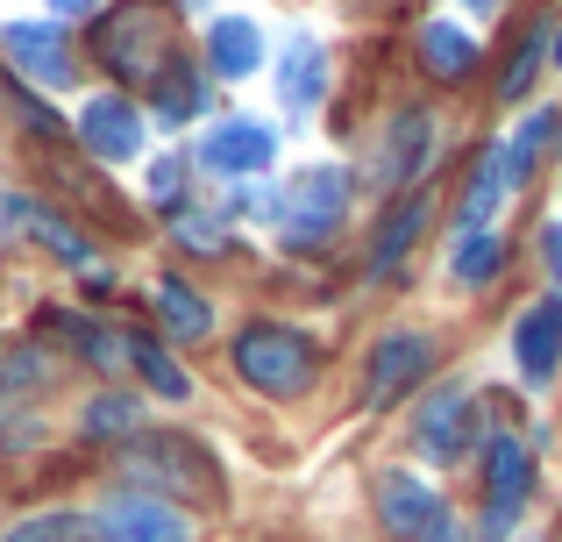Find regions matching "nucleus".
<instances>
[{"label": "nucleus", "instance_id": "nucleus-8", "mask_svg": "<svg viewBox=\"0 0 562 542\" xmlns=\"http://www.w3.org/2000/svg\"><path fill=\"white\" fill-rule=\"evenodd\" d=\"M470 435H477V414H470L463 386H441L435 400L413 414V443H420V457H435V464H456L470 450Z\"/></svg>", "mask_w": 562, "mask_h": 542}, {"label": "nucleus", "instance_id": "nucleus-31", "mask_svg": "<svg viewBox=\"0 0 562 542\" xmlns=\"http://www.w3.org/2000/svg\"><path fill=\"white\" fill-rule=\"evenodd\" d=\"M179 179H186L179 157H157L150 165V200H179Z\"/></svg>", "mask_w": 562, "mask_h": 542}, {"label": "nucleus", "instance_id": "nucleus-2", "mask_svg": "<svg viewBox=\"0 0 562 542\" xmlns=\"http://www.w3.org/2000/svg\"><path fill=\"white\" fill-rule=\"evenodd\" d=\"M100 65L114 79H136V86H157L171 71V22L157 0H128L100 22Z\"/></svg>", "mask_w": 562, "mask_h": 542}, {"label": "nucleus", "instance_id": "nucleus-15", "mask_svg": "<svg viewBox=\"0 0 562 542\" xmlns=\"http://www.w3.org/2000/svg\"><path fill=\"white\" fill-rule=\"evenodd\" d=\"M321 86H328V51H321L314 36H292L285 57H278V100H285L292 114H306L321 100Z\"/></svg>", "mask_w": 562, "mask_h": 542}, {"label": "nucleus", "instance_id": "nucleus-23", "mask_svg": "<svg viewBox=\"0 0 562 542\" xmlns=\"http://www.w3.org/2000/svg\"><path fill=\"white\" fill-rule=\"evenodd\" d=\"M549 51H555V36H549V29H527V43L513 51V65L498 71V100H520L527 86H535V71H541V57H549Z\"/></svg>", "mask_w": 562, "mask_h": 542}, {"label": "nucleus", "instance_id": "nucleus-19", "mask_svg": "<svg viewBox=\"0 0 562 542\" xmlns=\"http://www.w3.org/2000/svg\"><path fill=\"white\" fill-rule=\"evenodd\" d=\"M157 314H165V329L179 335V343H200V335H214V307H206L200 292L186 286V278H157Z\"/></svg>", "mask_w": 562, "mask_h": 542}, {"label": "nucleus", "instance_id": "nucleus-4", "mask_svg": "<svg viewBox=\"0 0 562 542\" xmlns=\"http://www.w3.org/2000/svg\"><path fill=\"white\" fill-rule=\"evenodd\" d=\"M435 114L427 108H406V114H392L384 122V136H378V165H371V179H378V193H406V186H420L427 179V165H435Z\"/></svg>", "mask_w": 562, "mask_h": 542}, {"label": "nucleus", "instance_id": "nucleus-25", "mask_svg": "<svg viewBox=\"0 0 562 542\" xmlns=\"http://www.w3.org/2000/svg\"><path fill=\"white\" fill-rule=\"evenodd\" d=\"M200 79H192L186 65H171L165 79H157V114H165V122H192V114H200Z\"/></svg>", "mask_w": 562, "mask_h": 542}, {"label": "nucleus", "instance_id": "nucleus-35", "mask_svg": "<svg viewBox=\"0 0 562 542\" xmlns=\"http://www.w3.org/2000/svg\"><path fill=\"white\" fill-rule=\"evenodd\" d=\"M0 214H14V200H8V193H0ZM0 236H8V222H0Z\"/></svg>", "mask_w": 562, "mask_h": 542}, {"label": "nucleus", "instance_id": "nucleus-27", "mask_svg": "<svg viewBox=\"0 0 562 542\" xmlns=\"http://www.w3.org/2000/svg\"><path fill=\"white\" fill-rule=\"evenodd\" d=\"M498 265H506V243L498 236H463L456 243V278H463V286H484Z\"/></svg>", "mask_w": 562, "mask_h": 542}, {"label": "nucleus", "instance_id": "nucleus-18", "mask_svg": "<svg viewBox=\"0 0 562 542\" xmlns=\"http://www.w3.org/2000/svg\"><path fill=\"white\" fill-rule=\"evenodd\" d=\"M506 193H513V172H506V151H484L477 179H470V193H463V236H484V229H492V214L506 208Z\"/></svg>", "mask_w": 562, "mask_h": 542}, {"label": "nucleus", "instance_id": "nucleus-13", "mask_svg": "<svg viewBox=\"0 0 562 542\" xmlns=\"http://www.w3.org/2000/svg\"><path fill=\"white\" fill-rule=\"evenodd\" d=\"M427 364H435V350H427V335H413V329H398V335H384L378 343V357H371V400H398V392H413L427 378Z\"/></svg>", "mask_w": 562, "mask_h": 542}, {"label": "nucleus", "instance_id": "nucleus-10", "mask_svg": "<svg viewBox=\"0 0 562 542\" xmlns=\"http://www.w3.org/2000/svg\"><path fill=\"white\" fill-rule=\"evenodd\" d=\"M100 542H186V521L171 500H150V493H136V500H108L93 521Z\"/></svg>", "mask_w": 562, "mask_h": 542}, {"label": "nucleus", "instance_id": "nucleus-6", "mask_svg": "<svg viewBox=\"0 0 562 542\" xmlns=\"http://www.w3.org/2000/svg\"><path fill=\"white\" fill-rule=\"evenodd\" d=\"M527 493H535V457L513 435H492L484 443V535H513Z\"/></svg>", "mask_w": 562, "mask_h": 542}, {"label": "nucleus", "instance_id": "nucleus-1", "mask_svg": "<svg viewBox=\"0 0 562 542\" xmlns=\"http://www.w3.org/2000/svg\"><path fill=\"white\" fill-rule=\"evenodd\" d=\"M122 472L136 486H150V500H171V507H214L221 500L214 457L200 443H186V435H143V443H128Z\"/></svg>", "mask_w": 562, "mask_h": 542}, {"label": "nucleus", "instance_id": "nucleus-30", "mask_svg": "<svg viewBox=\"0 0 562 542\" xmlns=\"http://www.w3.org/2000/svg\"><path fill=\"white\" fill-rule=\"evenodd\" d=\"M8 542H79V521L71 515H36V521H14Z\"/></svg>", "mask_w": 562, "mask_h": 542}, {"label": "nucleus", "instance_id": "nucleus-24", "mask_svg": "<svg viewBox=\"0 0 562 542\" xmlns=\"http://www.w3.org/2000/svg\"><path fill=\"white\" fill-rule=\"evenodd\" d=\"M50 329H65L71 343H79V357H93V364L128 357V343H114V329H100V321H86V314H50Z\"/></svg>", "mask_w": 562, "mask_h": 542}, {"label": "nucleus", "instance_id": "nucleus-3", "mask_svg": "<svg viewBox=\"0 0 562 542\" xmlns=\"http://www.w3.org/2000/svg\"><path fill=\"white\" fill-rule=\"evenodd\" d=\"M235 372L257 392H306V378H314V343H306L300 329L257 321V329L235 335Z\"/></svg>", "mask_w": 562, "mask_h": 542}, {"label": "nucleus", "instance_id": "nucleus-14", "mask_svg": "<svg viewBox=\"0 0 562 542\" xmlns=\"http://www.w3.org/2000/svg\"><path fill=\"white\" fill-rule=\"evenodd\" d=\"M0 51H8L29 79H43V86L71 79V51H65V36H57L50 22H8V29H0Z\"/></svg>", "mask_w": 562, "mask_h": 542}, {"label": "nucleus", "instance_id": "nucleus-5", "mask_svg": "<svg viewBox=\"0 0 562 542\" xmlns=\"http://www.w3.org/2000/svg\"><path fill=\"white\" fill-rule=\"evenodd\" d=\"M342 208H349V172L342 165H306L285 186V236L292 243H328Z\"/></svg>", "mask_w": 562, "mask_h": 542}, {"label": "nucleus", "instance_id": "nucleus-32", "mask_svg": "<svg viewBox=\"0 0 562 542\" xmlns=\"http://www.w3.org/2000/svg\"><path fill=\"white\" fill-rule=\"evenodd\" d=\"M14 108H22V122H29V129H43V136H57V129H65V122H57V114L43 108L36 93H14Z\"/></svg>", "mask_w": 562, "mask_h": 542}, {"label": "nucleus", "instance_id": "nucleus-28", "mask_svg": "<svg viewBox=\"0 0 562 542\" xmlns=\"http://www.w3.org/2000/svg\"><path fill=\"white\" fill-rule=\"evenodd\" d=\"M86 435H100V443H108V435H136V400H128V392L93 400L86 407Z\"/></svg>", "mask_w": 562, "mask_h": 542}, {"label": "nucleus", "instance_id": "nucleus-33", "mask_svg": "<svg viewBox=\"0 0 562 542\" xmlns=\"http://www.w3.org/2000/svg\"><path fill=\"white\" fill-rule=\"evenodd\" d=\"M541 257H549V272H555V292H562V222L541 229Z\"/></svg>", "mask_w": 562, "mask_h": 542}, {"label": "nucleus", "instance_id": "nucleus-26", "mask_svg": "<svg viewBox=\"0 0 562 542\" xmlns=\"http://www.w3.org/2000/svg\"><path fill=\"white\" fill-rule=\"evenodd\" d=\"M549 136H555V108H549V114H535V122H527L520 136L506 143V172H513V186H520L527 172H535V157L549 151Z\"/></svg>", "mask_w": 562, "mask_h": 542}, {"label": "nucleus", "instance_id": "nucleus-22", "mask_svg": "<svg viewBox=\"0 0 562 542\" xmlns=\"http://www.w3.org/2000/svg\"><path fill=\"white\" fill-rule=\"evenodd\" d=\"M128 357H136V372H143V378H150L157 400H192V378H186L179 364H171L165 350L150 343V335H128Z\"/></svg>", "mask_w": 562, "mask_h": 542}, {"label": "nucleus", "instance_id": "nucleus-20", "mask_svg": "<svg viewBox=\"0 0 562 542\" xmlns=\"http://www.w3.org/2000/svg\"><path fill=\"white\" fill-rule=\"evenodd\" d=\"M420 65L435 71V79H463V71L477 65V43H470L456 22H427L420 29Z\"/></svg>", "mask_w": 562, "mask_h": 542}, {"label": "nucleus", "instance_id": "nucleus-37", "mask_svg": "<svg viewBox=\"0 0 562 542\" xmlns=\"http://www.w3.org/2000/svg\"><path fill=\"white\" fill-rule=\"evenodd\" d=\"M555 65H562V29H555Z\"/></svg>", "mask_w": 562, "mask_h": 542}, {"label": "nucleus", "instance_id": "nucleus-12", "mask_svg": "<svg viewBox=\"0 0 562 542\" xmlns=\"http://www.w3.org/2000/svg\"><path fill=\"white\" fill-rule=\"evenodd\" d=\"M513 350H520V372L535 378V386H549L555 364H562V292H549V300L527 307L520 329H513Z\"/></svg>", "mask_w": 562, "mask_h": 542}, {"label": "nucleus", "instance_id": "nucleus-21", "mask_svg": "<svg viewBox=\"0 0 562 542\" xmlns=\"http://www.w3.org/2000/svg\"><path fill=\"white\" fill-rule=\"evenodd\" d=\"M14 214L29 222V236L43 243V251H57L65 265H93V243L79 236V229L65 222V214H50V208H36V200H14Z\"/></svg>", "mask_w": 562, "mask_h": 542}, {"label": "nucleus", "instance_id": "nucleus-7", "mask_svg": "<svg viewBox=\"0 0 562 542\" xmlns=\"http://www.w3.org/2000/svg\"><path fill=\"white\" fill-rule=\"evenodd\" d=\"M378 515L398 542H441L449 535V507L435 486H420L413 472H384L378 478Z\"/></svg>", "mask_w": 562, "mask_h": 542}, {"label": "nucleus", "instance_id": "nucleus-29", "mask_svg": "<svg viewBox=\"0 0 562 542\" xmlns=\"http://www.w3.org/2000/svg\"><path fill=\"white\" fill-rule=\"evenodd\" d=\"M171 229H179V243H186V251H206V257H214L221 243H228V236H221V222H214V214H192V208H179V214H171Z\"/></svg>", "mask_w": 562, "mask_h": 542}, {"label": "nucleus", "instance_id": "nucleus-36", "mask_svg": "<svg viewBox=\"0 0 562 542\" xmlns=\"http://www.w3.org/2000/svg\"><path fill=\"white\" fill-rule=\"evenodd\" d=\"M463 8H477V14H484V8H498V0H463Z\"/></svg>", "mask_w": 562, "mask_h": 542}, {"label": "nucleus", "instance_id": "nucleus-17", "mask_svg": "<svg viewBox=\"0 0 562 542\" xmlns=\"http://www.w3.org/2000/svg\"><path fill=\"white\" fill-rule=\"evenodd\" d=\"M427 214H435V208H427V193H406V200H398L392 214H384V229H378V243H371V272H378V278L406 265V251L420 243Z\"/></svg>", "mask_w": 562, "mask_h": 542}, {"label": "nucleus", "instance_id": "nucleus-16", "mask_svg": "<svg viewBox=\"0 0 562 542\" xmlns=\"http://www.w3.org/2000/svg\"><path fill=\"white\" fill-rule=\"evenodd\" d=\"M206 65H214V79H249V71L263 65L257 22H243V14H221V22L206 29Z\"/></svg>", "mask_w": 562, "mask_h": 542}, {"label": "nucleus", "instance_id": "nucleus-38", "mask_svg": "<svg viewBox=\"0 0 562 542\" xmlns=\"http://www.w3.org/2000/svg\"><path fill=\"white\" fill-rule=\"evenodd\" d=\"M186 8H200V0H186Z\"/></svg>", "mask_w": 562, "mask_h": 542}, {"label": "nucleus", "instance_id": "nucleus-9", "mask_svg": "<svg viewBox=\"0 0 562 542\" xmlns=\"http://www.w3.org/2000/svg\"><path fill=\"white\" fill-rule=\"evenodd\" d=\"M79 143L93 157H108V165H128V157L143 151V114L128 108L122 93H100L79 108Z\"/></svg>", "mask_w": 562, "mask_h": 542}, {"label": "nucleus", "instance_id": "nucleus-34", "mask_svg": "<svg viewBox=\"0 0 562 542\" xmlns=\"http://www.w3.org/2000/svg\"><path fill=\"white\" fill-rule=\"evenodd\" d=\"M50 8H57V14H93L100 0H50Z\"/></svg>", "mask_w": 562, "mask_h": 542}, {"label": "nucleus", "instance_id": "nucleus-11", "mask_svg": "<svg viewBox=\"0 0 562 542\" xmlns=\"http://www.w3.org/2000/svg\"><path fill=\"white\" fill-rule=\"evenodd\" d=\"M271 157H278V143H271L263 122H221V129H206V143H200V165L221 172V179H249V172H263Z\"/></svg>", "mask_w": 562, "mask_h": 542}]
</instances>
